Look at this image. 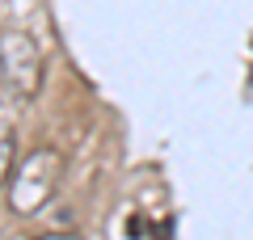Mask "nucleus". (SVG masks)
Masks as SVG:
<instances>
[{
    "instance_id": "nucleus-1",
    "label": "nucleus",
    "mask_w": 253,
    "mask_h": 240,
    "mask_svg": "<svg viewBox=\"0 0 253 240\" xmlns=\"http://www.w3.org/2000/svg\"><path fill=\"white\" fill-rule=\"evenodd\" d=\"M63 173V156L55 148H34L17 160V169L9 177V206L17 215H38L51 202L55 186Z\"/></svg>"
},
{
    "instance_id": "nucleus-4",
    "label": "nucleus",
    "mask_w": 253,
    "mask_h": 240,
    "mask_svg": "<svg viewBox=\"0 0 253 240\" xmlns=\"http://www.w3.org/2000/svg\"><path fill=\"white\" fill-rule=\"evenodd\" d=\"M42 240H76V236H68V232H51V236H42Z\"/></svg>"
},
{
    "instance_id": "nucleus-2",
    "label": "nucleus",
    "mask_w": 253,
    "mask_h": 240,
    "mask_svg": "<svg viewBox=\"0 0 253 240\" xmlns=\"http://www.w3.org/2000/svg\"><path fill=\"white\" fill-rule=\"evenodd\" d=\"M0 76L17 97H38L42 89V51L26 30L0 34Z\"/></svg>"
},
{
    "instance_id": "nucleus-3",
    "label": "nucleus",
    "mask_w": 253,
    "mask_h": 240,
    "mask_svg": "<svg viewBox=\"0 0 253 240\" xmlns=\"http://www.w3.org/2000/svg\"><path fill=\"white\" fill-rule=\"evenodd\" d=\"M13 169H17V131L0 122V186L13 177Z\"/></svg>"
}]
</instances>
